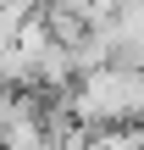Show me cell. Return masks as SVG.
<instances>
[{
	"mask_svg": "<svg viewBox=\"0 0 144 150\" xmlns=\"http://www.w3.org/2000/svg\"><path fill=\"white\" fill-rule=\"evenodd\" d=\"M55 122L44 117V111H33V106H22V117L6 128V139H0V150H55Z\"/></svg>",
	"mask_w": 144,
	"mask_h": 150,
	"instance_id": "3957f363",
	"label": "cell"
},
{
	"mask_svg": "<svg viewBox=\"0 0 144 150\" xmlns=\"http://www.w3.org/2000/svg\"><path fill=\"white\" fill-rule=\"evenodd\" d=\"M105 22H111V39H117V61L144 67V0H117V11Z\"/></svg>",
	"mask_w": 144,
	"mask_h": 150,
	"instance_id": "7a4b0ae2",
	"label": "cell"
},
{
	"mask_svg": "<svg viewBox=\"0 0 144 150\" xmlns=\"http://www.w3.org/2000/svg\"><path fill=\"white\" fill-rule=\"evenodd\" d=\"M94 150H144V122H117V128H89Z\"/></svg>",
	"mask_w": 144,
	"mask_h": 150,
	"instance_id": "277c9868",
	"label": "cell"
},
{
	"mask_svg": "<svg viewBox=\"0 0 144 150\" xmlns=\"http://www.w3.org/2000/svg\"><path fill=\"white\" fill-rule=\"evenodd\" d=\"M67 111L78 128H117V122H144V67L133 61H100L83 67L61 89Z\"/></svg>",
	"mask_w": 144,
	"mask_h": 150,
	"instance_id": "6da1fadb",
	"label": "cell"
},
{
	"mask_svg": "<svg viewBox=\"0 0 144 150\" xmlns=\"http://www.w3.org/2000/svg\"><path fill=\"white\" fill-rule=\"evenodd\" d=\"M22 106H28V100H22V95H17L11 83H0V139H6V128H11V122L22 117Z\"/></svg>",
	"mask_w": 144,
	"mask_h": 150,
	"instance_id": "5b68a950",
	"label": "cell"
}]
</instances>
